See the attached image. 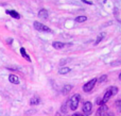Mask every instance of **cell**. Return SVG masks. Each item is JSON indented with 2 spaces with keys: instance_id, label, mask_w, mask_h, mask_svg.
Listing matches in <instances>:
<instances>
[{
  "instance_id": "6da1fadb",
  "label": "cell",
  "mask_w": 121,
  "mask_h": 116,
  "mask_svg": "<svg viewBox=\"0 0 121 116\" xmlns=\"http://www.w3.org/2000/svg\"><path fill=\"white\" fill-rule=\"evenodd\" d=\"M80 100H81V97H80L79 94H74V95L70 98V100H69V102H70L69 108H70L71 111H75V110H77L78 107H79Z\"/></svg>"
},
{
  "instance_id": "3957f363",
  "label": "cell",
  "mask_w": 121,
  "mask_h": 116,
  "mask_svg": "<svg viewBox=\"0 0 121 116\" xmlns=\"http://www.w3.org/2000/svg\"><path fill=\"white\" fill-rule=\"evenodd\" d=\"M33 26L37 31H40V32H51V29L49 27H47L46 25L44 23L39 22V21H34L33 22Z\"/></svg>"
},
{
  "instance_id": "ffe728a7",
  "label": "cell",
  "mask_w": 121,
  "mask_h": 116,
  "mask_svg": "<svg viewBox=\"0 0 121 116\" xmlns=\"http://www.w3.org/2000/svg\"><path fill=\"white\" fill-rule=\"evenodd\" d=\"M106 116H115V115H114V113H113V112L108 111V112H107V114H106Z\"/></svg>"
},
{
  "instance_id": "2e32d148",
  "label": "cell",
  "mask_w": 121,
  "mask_h": 116,
  "mask_svg": "<svg viewBox=\"0 0 121 116\" xmlns=\"http://www.w3.org/2000/svg\"><path fill=\"white\" fill-rule=\"evenodd\" d=\"M115 107L117 109V111L119 113H121V99H118L115 101Z\"/></svg>"
},
{
  "instance_id": "277c9868",
  "label": "cell",
  "mask_w": 121,
  "mask_h": 116,
  "mask_svg": "<svg viewBox=\"0 0 121 116\" xmlns=\"http://www.w3.org/2000/svg\"><path fill=\"white\" fill-rule=\"evenodd\" d=\"M83 112L85 115H89L92 112V103L90 101H86L83 104Z\"/></svg>"
},
{
  "instance_id": "8fae6325",
  "label": "cell",
  "mask_w": 121,
  "mask_h": 116,
  "mask_svg": "<svg viewBox=\"0 0 121 116\" xmlns=\"http://www.w3.org/2000/svg\"><path fill=\"white\" fill-rule=\"evenodd\" d=\"M106 36V34H105V32H102V33H100L98 35V37H97V40H95V45H99L101 43V40H103V38Z\"/></svg>"
},
{
  "instance_id": "44dd1931",
  "label": "cell",
  "mask_w": 121,
  "mask_h": 116,
  "mask_svg": "<svg viewBox=\"0 0 121 116\" xmlns=\"http://www.w3.org/2000/svg\"><path fill=\"white\" fill-rule=\"evenodd\" d=\"M72 116H86V115H83V114H79V113H74Z\"/></svg>"
},
{
  "instance_id": "7a4b0ae2",
  "label": "cell",
  "mask_w": 121,
  "mask_h": 116,
  "mask_svg": "<svg viewBox=\"0 0 121 116\" xmlns=\"http://www.w3.org/2000/svg\"><path fill=\"white\" fill-rule=\"evenodd\" d=\"M98 82V78H94L91 79V80H89L87 83H85L83 86V91L85 92V93H89V92H91L92 89H94L95 85H96V83Z\"/></svg>"
},
{
  "instance_id": "9a60e30c",
  "label": "cell",
  "mask_w": 121,
  "mask_h": 116,
  "mask_svg": "<svg viewBox=\"0 0 121 116\" xmlns=\"http://www.w3.org/2000/svg\"><path fill=\"white\" fill-rule=\"evenodd\" d=\"M70 68L69 67H62V68H60V70H59V74L60 75H66V74H68V72H70Z\"/></svg>"
},
{
  "instance_id": "8992f818",
  "label": "cell",
  "mask_w": 121,
  "mask_h": 116,
  "mask_svg": "<svg viewBox=\"0 0 121 116\" xmlns=\"http://www.w3.org/2000/svg\"><path fill=\"white\" fill-rule=\"evenodd\" d=\"M5 13L8 15H10V16H12L13 18H15V19H19V18H20V15H19L18 13H17L16 11H14V10H6Z\"/></svg>"
},
{
  "instance_id": "7402d4cb",
  "label": "cell",
  "mask_w": 121,
  "mask_h": 116,
  "mask_svg": "<svg viewBox=\"0 0 121 116\" xmlns=\"http://www.w3.org/2000/svg\"><path fill=\"white\" fill-rule=\"evenodd\" d=\"M119 80L121 81V72H120V74H119Z\"/></svg>"
},
{
  "instance_id": "30bf717a",
  "label": "cell",
  "mask_w": 121,
  "mask_h": 116,
  "mask_svg": "<svg viewBox=\"0 0 121 116\" xmlns=\"http://www.w3.org/2000/svg\"><path fill=\"white\" fill-rule=\"evenodd\" d=\"M20 53H21V55H22V58H25L28 62H31V58L29 57V54L27 53V51H26V49L23 48V47L20 48Z\"/></svg>"
},
{
  "instance_id": "e0dca14e",
  "label": "cell",
  "mask_w": 121,
  "mask_h": 116,
  "mask_svg": "<svg viewBox=\"0 0 121 116\" xmlns=\"http://www.w3.org/2000/svg\"><path fill=\"white\" fill-rule=\"evenodd\" d=\"M109 89H111V93H112V96H115L118 94V87L117 86H111L109 87Z\"/></svg>"
},
{
  "instance_id": "5b68a950",
  "label": "cell",
  "mask_w": 121,
  "mask_h": 116,
  "mask_svg": "<svg viewBox=\"0 0 121 116\" xmlns=\"http://www.w3.org/2000/svg\"><path fill=\"white\" fill-rule=\"evenodd\" d=\"M108 108H107V106H101L100 108H99V110L97 111V115L98 116H106L107 112H108Z\"/></svg>"
},
{
  "instance_id": "52a82bcc",
  "label": "cell",
  "mask_w": 121,
  "mask_h": 116,
  "mask_svg": "<svg viewBox=\"0 0 121 116\" xmlns=\"http://www.w3.org/2000/svg\"><path fill=\"white\" fill-rule=\"evenodd\" d=\"M9 81H10L11 83H13V84H19V82H20L19 78L16 75H10V76H9Z\"/></svg>"
},
{
  "instance_id": "ba28073f",
  "label": "cell",
  "mask_w": 121,
  "mask_h": 116,
  "mask_svg": "<svg viewBox=\"0 0 121 116\" xmlns=\"http://www.w3.org/2000/svg\"><path fill=\"white\" fill-rule=\"evenodd\" d=\"M49 16V13L46 9H42V10L38 12V17L39 18H43V19H47Z\"/></svg>"
},
{
  "instance_id": "d6986e66",
  "label": "cell",
  "mask_w": 121,
  "mask_h": 116,
  "mask_svg": "<svg viewBox=\"0 0 121 116\" xmlns=\"http://www.w3.org/2000/svg\"><path fill=\"white\" fill-rule=\"evenodd\" d=\"M82 1H83L84 3H86V4H90V5H92V4H94L91 1H87V0H82Z\"/></svg>"
},
{
  "instance_id": "7c38bea8",
  "label": "cell",
  "mask_w": 121,
  "mask_h": 116,
  "mask_svg": "<svg viewBox=\"0 0 121 116\" xmlns=\"http://www.w3.org/2000/svg\"><path fill=\"white\" fill-rule=\"evenodd\" d=\"M52 46L54 49H63L65 47V44L62 42H53Z\"/></svg>"
},
{
  "instance_id": "9c48e42d",
  "label": "cell",
  "mask_w": 121,
  "mask_h": 116,
  "mask_svg": "<svg viewBox=\"0 0 121 116\" xmlns=\"http://www.w3.org/2000/svg\"><path fill=\"white\" fill-rule=\"evenodd\" d=\"M40 102V98L38 96H33V97L30 99V104L31 106H37Z\"/></svg>"
},
{
  "instance_id": "ac0fdd59",
  "label": "cell",
  "mask_w": 121,
  "mask_h": 116,
  "mask_svg": "<svg viewBox=\"0 0 121 116\" xmlns=\"http://www.w3.org/2000/svg\"><path fill=\"white\" fill-rule=\"evenodd\" d=\"M106 79H107L106 75H102L100 78H98V82L99 83H102V82H104V81H106Z\"/></svg>"
},
{
  "instance_id": "5bb4252c",
  "label": "cell",
  "mask_w": 121,
  "mask_h": 116,
  "mask_svg": "<svg viewBox=\"0 0 121 116\" xmlns=\"http://www.w3.org/2000/svg\"><path fill=\"white\" fill-rule=\"evenodd\" d=\"M86 20H87V17L85 15H81V16L75 17V21L77 22H85Z\"/></svg>"
},
{
  "instance_id": "4fadbf2b",
  "label": "cell",
  "mask_w": 121,
  "mask_h": 116,
  "mask_svg": "<svg viewBox=\"0 0 121 116\" xmlns=\"http://www.w3.org/2000/svg\"><path fill=\"white\" fill-rule=\"evenodd\" d=\"M71 89H72V86H71L70 84H66L64 87H63L62 92H63V94H64V95H67V94H68Z\"/></svg>"
}]
</instances>
